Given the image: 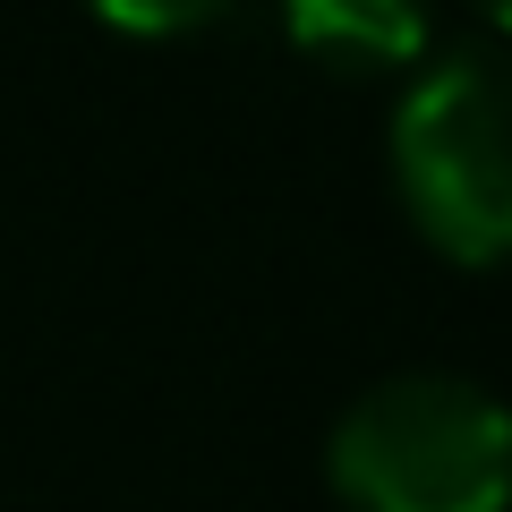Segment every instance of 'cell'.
I'll return each instance as SVG.
<instances>
[{
    "label": "cell",
    "mask_w": 512,
    "mask_h": 512,
    "mask_svg": "<svg viewBox=\"0 0 512 512\" xmlns=\"http://www.w3.org/2000/svg\"><path fill=\"white\" fill-rule=\"evenodd\" d=\"M86 9L120 35H197V26L231 18L239 0H86Z\"/></svg>",
    "instance_id": "obj_4"
},
{
    "label": "cell",
    "mask_w": 512,
    "mask_h": 512,
    "mask_svg": "<svg viewBox=\"0 0 512 512\" xmlns=\"http://www.w3.org/2000/svg\"><path fill=\"white\" fill-rule=\"evenodd\" d=\"M325 478L350 512H504L512 410L470 376H384L342 410Z\"/></svg>",
    "instance_id": "obj_1"
},
{
    "label": "cell",
    "mask_w": 512,
    "mask_h": 512,
    "mask_svg": "<svg viewBox=\"0 0 512 512\" xmlns=\"http://www.w3.org/2000/svg\"><path fill=\"white\" fill-rule=\"evenodd\" d=\"M393 188L453 265L512 256V52H444L402 94Z\"/></svg>",
    "instance_id": "obj_2"
},
{
    "label": "cell",
    "mask_w": 512,
    "mask_h": 512,
    "mask_svg": "<svg viewBox=\"0 0 512 512\" xmlns=\"http://www.w3.org/2000/svg\"><path fill=\"white\" fill-rule=\"evenodd\" d=\"M282 35L333 77H393L427 52V0H282Z\"/></svg>",
    "instance_id": "obj_3"
},
{
    "label": "cell",
    "mask_w": 512,
    "mask_h": 512,
    "mask_svg": "<svg viewBox=\"0 0 512 512\" xmlns=\"http://www.w3.org/2000/svg\"><path fill=\"white\" fill-rule=\"evenodd\" d=\"M478 18H487V26H504V35H512V0H478Z\"/></svg>",
    "instance_id": "obj_5"
}]
</instances>
